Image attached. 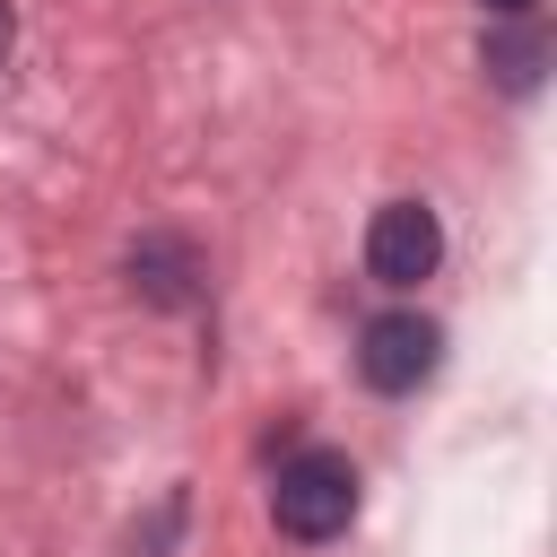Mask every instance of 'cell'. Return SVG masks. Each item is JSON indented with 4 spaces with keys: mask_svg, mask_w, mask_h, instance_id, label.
I'll list each match as a JSON object with an SVG mask.
<instances>
[{
    "mask_svg": "<svg viewBox=\"0 0 557 557\" xmlns=\"http://www.w3.org/2000/svg\"><path fill=\"white\" fill-rule=\"evenodd\" d=\"M357 513V470L348 453H296L278 461V487H270V522L287 540H339Z\"/></svg>",
    "mask_w": 557,
    "mask_h": 557,
    "instance_id": "6da1fadb",
    "label": "cell"
},
{
    "mask_svg": "<svg viewBox=\"0 0 557 557\" xmlns=\"http://www.w3.org/2000/svg\"><path fill=\"white\" fill-rule=\"evenodd\" d=\"M435 261H444L435 209H426V200H383L374 226H366V270H374L383 287H418V278H435Z\"/></svg>",
    "mask_w": 557,
    "mask_h": 557,
    "instance_id": "7a4b0ae2",
    "label": "cell"
},
{
    "mask_svg": "<svg viewBox=\"0 0 557 557\" xmlns=\"http://www.w3.org/2000/svg\"><path fill=\"white\" fill-rule=\"evenodd\" d=\"M435 357H444V331L426 313H374L366 339H357V374L374 392H418L435 374Z\"/></svg>",
    "mask_w": 557,
    "mask_h": 557,
    "instance_id": "3957f363",
    "label": "cell"
},
{
    "mask_svg": "<svg viewBox=\"0 0 557 557\" xmlns=\"http://www.w3.org/2000/svg\"><path fill=\"white\" fill-rule=\"evenodd\" d=\"M131 287H139L148 305L183 313V305H200V252H191L183 235H139V244H131Z\"/></svg>",
    "mask_w": 557,
    "mask_h": 557,
    "instance_id": "277c9868",
    "label": "cell"
},
{
    "mask_svg": "<svg viewBox=\"0 0 557 557\" xmlns=\"http://www.w3.org/2000/svg\"><path fill=\"white\" fill-rule=\"evenodd\" d=\"M540 70H548V35H540L531 17H505V26L487 35V78H496V87H513V96H531V87H540Z\"/></svg>",
    "mask_w": 557,
    "mask_h": 557,
    "instance_id": "5b68a950",
    "label": "cell"
},
{
    "mask_svg": "<svg viewBox=\"0 0 557 557\" xmlns=\"http://www.w3.org/2000/svg\"><path fill=\"white\" fill-rule=\"evenodd\" d=\"M479 9H487V17H531L540 0H479Z\"/></svg>",
    "mask_w": 557,
    "mask_h": 557,
    "instance_id": "8992f818",
    "label": "cell"
},
{
    "mask_svg": "<svg viewBox=\"0 0 557 557\" xmlns=\"http://www.w3.org/2000/svg\"><path fill=\"white\" fill-rule=\"evenodd\" d=\"M9 44H17V17H9V0H0V61H9Z\"/></svg>",
    "mask_w": 557,
    "mask_h": 557,
    "instance_id": "52a82bcc",
    "label": "cell"
}]
</instances>
